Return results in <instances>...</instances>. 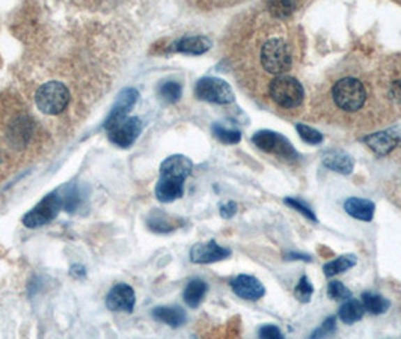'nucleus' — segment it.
Segmentation results:
<instances>
[{
  "instance_id": "1",
  "label": "nucleus",
  "mask_w": 401,
  "mask_h": 339,
  "mask_svg": "<svg viewBox=\"0 0 401 339\" xmlns=\"http://www.w3.org/2000/svg\"><path fill=\"white\" fill-rule=\"evenodd\" d=\"M326 98L342 118L359 121L365 119V115L372 109V103H377L379 96L376 84H372L365 74L346 71L331 82Z\"/></svg>"
},
{
  "instance_id": "2",
  "label": "nucleus",
  "mask_w": 401,
  "mask_h": 339,
  "mask_svg": "<svg viewBox=\"0 0 401 339\" xmlns=\"http://www.w3.org/2000/svg\"><path fill=\"white\" fill-rule=\"evenodd\" d=\"M257 61L270 79L288 74L296 62L294 44L285 33H270L258 43Z\"/></svg>"
},
{
  "instance_id": "3",
  "label": "nucleus",
  "mask_w": 401,
  "mask_h": 339,
  "mask_svg": "<svg viewBox=\"0 0 401 339\" xmlns=\"http://www.w3.org/2000/svg\"><path fill=\"white\" fill-rule=\"evenodd\" d=\"M267 96L273 106L284 112L299 110L305 103L302 83L290 74L276 75L267 83Z\"/></svg>"
},
{
  "instance_id": "4",
  "label": "nucleus",
  "mask_w": 401,
  "mask_h": 339,
  "mask_svg": "<svg viewBox=\"0 0 401 339\" xmlns=\"http://www.w3.org/2000/svg\"><path fill=\"white\" fill-rule=\"evenodd\" d=\"M381 105L389 110L401 112V59L386 61L376 82Z\"/></svg>"
},
{
  "instance_id": "5",
  "label": "nucleus",
  "mask_w": 401,
  "mask_h": 339,
  "mask_svg": "<svg viewBox=\"0 0 401 339\" xmlns=\"http://www.w3.org/2000/svg\"><path fill=\"white\" fill-rule=\"evenodd\" d=\"M35 103L43 113L47 115H59L67 109L70 103V91L59 82L44 83L35 93Z\"/></svg>"
},
{
  "instance_id": "6",
  "label": "nucleus",
  "mask_w": 401,
  "mask_h": 339,
  "mask_svg": "<svg viewBox=\"0 0 401 339\" xmlns=\"http://www.w3.org/2000/svg\"><path fill=\"white\" fill-rule=\"evenodd\" d=\"M252 142H254L257 148H259L261 151L282 158L284 162L294 163L296 160L299 158V154H297V151L293 148V145L288 142V139L275 133V131L270 130L257 131L254 137H252Z\"/></svg>"
},
{
  "instance_id": "7",
  "label": "nucleus",
  "mask_w": 401,
  "mask_h": 339,
  "mask_svg": "<svg viewBox=\"0 0 401 339\" xmlns=\"http://www.w3.org/2000/svg\"><path fill=\"white\" fill-rule=\"evenodd\" d=\"M62 209L63 202L61 192H53L49 196L43 197V201L24 216L23 225L26 228H38V226L47 225L59 214Z\"/></svg>"
},
{
  "instance_id": "8",
  "label": "nucleus",
  "mask_w": 401,
  "mask_h": 339,
  "mask_svg": "<svg viewBox=\"0 0 401 339\" xmlns=\"http://www.w3.org/2000/svg\"><path fill=\"white\" fill-rule=\"evenodd\" d=\"M195 96L202 101L214 103V105H229L234 101V92L229 84L218 77H204L197 83Z\"/></svg>"
},
{
  "instance_id": "9",
  "label": "nucleus",
  "mask_w": 401,
  "mask_h": 339,
  "mask_svg": "<svg viewBox=\"0 0 401 339\" xmlns=\"http://www.w3.org/2000/svg\"><path fill=\"white\" fill-rule=\"evenodd\" d=\"M109 140L119 148L132 146L142 131V121L139 118L126 116L106 127Z\"/></svg>"
},
{
  "instance_id": "10",
  "label": "nucleus",
  "mask_w": 401,
  "mask_h": 339,
  "mask_svg": "<svg viewBox=\"0 0 401 339\" xmlns=\"http://www.w3.org/2000/svg\"><path fill=\"white\" fill-rule=\"evenodd\" d=\"M136 303L135 289L127 284H118L109 291L106 297V306L112 312L132 314Z\"/></svg>"
},
{
  "instance_id": "11",
  "label": "nucleus",
  "mask_w": 401,
  "mask_h": 339,
  "mask_svg": "<svg viewBox=\"0 0 401 339\" xmlns=\"http://www.w3.org/2000/svg\"><path fill=\"white\" fill-rule=\"evenodd\" d=\"M231 257V250L222 248L219 244L210 240L207 243H197L190 250V261L195 264H213Z\"/></svg>"
},
{
  "instance_id": "12",
  "label": "nucleus",
  "mask_w": 401,
  "mask_h": 339,
  "mask_svg": "<svg viewBox=\"0 0 401 339\" xmlns=\"http://www.w3.org/2000/svg\"><path fill=\"white\" fill-rule=\"evenodd\" d=\"M231 288L240 299L257 301L263 299L266 294V288L261 284L259 279L250 275H239L231 280Z\"/></svg>"
},
{
  "instance_id": "13",
  "label": "nucleus",
  "mask_w": 401,
  "mask_h": 339,
  "mask_svg": "<svg viewBox=\"0 0 401 339\" xmlns=\"http://www.w3.org/2000/svg\"><path fill=\"white\" fill-rule=\"evenodd\" d=\"M184 181L181 178L160 175V180L156 184V196L160 202H174L184 193Z\"/></svg>"
},
{
  "instance_id": "14",
  "label": "nucleus",
  "mask_w": 401,
  "mask_h": 339,
  "mask_svg": "<svg viewBox=\"0 0 401 339\" xmlns=\"http://www.w3.org/2000/svg\"><path fill=\"white\" fill-rule=\"evenodd\" d=\"M137 97H139V93L133 88H128V89H124L123 92H121L116 103L114 105V107H112V110H110V115H109V118L106 121L105 127H107L110 124H114V122L128 116V112H130V109L135 106Z\"/></svg>"
},
{
  "instance_id": "15",
  "label": "nucleus",
  "mask_w": 401,
  "mask_h": 339,
  "mask_svg": "<svg viewBox=\"0 0 401 339\" xmlns=\"http://www.w3.org/2000/svg\"><path fill=\"white\" fill-rule=\"evenodd\" d=\"M344 210L353 219H358L361 222H371L376 213V204L370 199H363V197H349L344 202Z\"/></svg>"
},
{
  "instance_id": "16",
  "label": "nucleus",
  "mask_w": 401,
  "mask_h": 339,
  "mask_svg": "<svg viewBox=\"0 0 401 339\" xmlns=\"http://www.w3.org/2000/svg\"><path fill=\"white\" fill-rule=\"evenodd\" d=\"M192 169H193V165L188 157L171 156L160 165V175L186 180V178L192 174Z\"/></svg>"
},
{
  "instance_id": "17",
  "label": "nucleus",
  "mask_w": 401,
  "mask_h": 339,
  "mask_svg": "<svg viewBox=\"0 0 401 339\" xmlns=\"http://www.w3.org/2000/svg\"><path fill=\"white\" fill-rule=\"evenodd\" d=\"M211 40L207 36L197 35V36H183L181 40L172 44V50L186 54H202L211 49Z\"/></svg>"
},
{
  "instance_id": "18",
  "label": "nucleus",
  "mask_w": 401,
  "mask_h": 339,
  "mask_svg": "<svg viewBox=\"0 0 401 339\" xmlns=\"http://www.w3.org/2000/svg\"><path fill=\"white\" fill-rule=\"evenodd\" d=\"M323 165L328 169H331V171L342 174V175L351 174L353 167H354L353 158L347 153L338 151V149H333V151H329V153H326L323 156Z\"/></svg>"
},
{
  "instance_id": "19",
  "label": "nucleus",
  "mask_w": 401,
  "mask_h": 339,
  "mask_svg": "<svg viewBox=\"0 0 401 339\" xmlns=\"http://www.w3.org/2000/svg\"><path fill=\"white\" fill-rule=\"evenodd\" d=\"M365 144L374 151L377 156H386L393 151L397 144L398 137L391 133V131H380V133H372L370 136H365Z\"/></svg>"
},
{
  "instance_id": "20",
  "label": "nucleus",
  "mask_w": 401,
  "mask_h": 339,
  "mask_svg": "<svg viewBox=\"0 0 401 339\" xmlns=\"http://www.w3.org/2000/svg\"><path fill=\"white\" fill-rule=\"evenodd\" d=\"M153 317L163 324L171 327H180L186 323V312L179 306H158L153 310Z\"/></svg>"
},
{
  "instance_id": "21",
  "label": "nucleus",
  "mask_w": 401,
  "mask_h": 339,
  "mask_svg": "<svg viewBox=\"0 0 401 339\" xmlns=\"http://www.w3.org/2000/svg\"><path fill=\"white\" fill-rule=\"evenodd\" d=\"M363 314H365V308H363L362 301L351 297L347 299V301L344 300V303L338 310V317L344 324H353L361 322Z\"/></svg>"
},
{
  "instance_id": "22",
  "label": "nucleus",
  "mask_w": 401,
  "mask_h": 339,
  "mask_svg": "<svg viewBox=\"0 0 401 339\" xmlns=\"http://www.w3.org/2000/svg\"><path fill=\"white\" fill-rule=\"evenodd\" d=\"M207 291H209L207 282L202 279H192L184 289V294H183L184 301L190 308H198L201 305V301L204 300L205 294H207Z\"/></svg>"
},
{
  "instance_id": "23",
  "label": "nucleus",
  "mask_w": 401,
  "mask_h": 339,
  "mask_svg": "<svg viewBox=\"0 0 401 339\" xmlns=\"http://www.w3.org/2000/svg\"><path fill=\"white\" fill-rule=\"evenodd\" d=\"M358 258L353 255V253H346V255H341L337 259H333L331 262H326L323 266L324 275L328 278H333L337 275H341V273L347 271L356 266Z\"/></svg>"
},
{
  "instance_id": "24",
  "label": "nucleus",
  "mask_w": 401,
  "mask_h": 339,
  "mask_svg": "<svg viewBox=\"0 0 401 339\" xmlns=\"http://www.w3.org/2000/svg\"><path fill=\"white\" fill-rule=\"evenodd\" d=\"M362 305L365 308V312L371 315H381L391 308L389 300H386L384 296L374 294V293H363L362 294Z\"/></svg>"
},
{
  "instance_id": "25",
  "label": "nucleus",
  "mask_w": 401,
  "mask_h": 339,
  "mask_svg": "<svg viewBox=\"0 0 401 339\" xmlns=\"http://www.w3.org/2000/svg\"><path fill=\"white\" fill-rule=\"evenodd\" d=\"M31 133L32 124L26 118H17L11 128H9V137H11L14 145H24L29 140Z\"/></svg>"
},
{
  "instance_id": "26",
  "label": "nucleus",
  "mask_w": 401,
  "mask_h": 339,
  "mask_svg": "<svg viewBox=\"0 0 401 339\" xmlns=\"http://www.w3.org/2000/svg\"><path fill=\"white\" fill-rule=\"evenodd\" d=\"M296 5L297 0H270L268 13L276 18H285L293 14Z\"/></svg>"
},
{
  "instance_id": "27",
  "label": "nucleus",
  "mask_w": 401,
  "mask_h": 339,
  "mask_svg": "<svg viewBox=\"0 0 401 339\" xmlns=\"http://www.w3.org/2000/svg\"><path fill=\"white\" fill-rule=\"evenodd\" d=\"M148 226H150V228L156 232H171L176 228V225L174 223V220L169 218V216L158 213V211H156V214L148 219Z\"/></svg>"
},
{
  "instance_id": "28",
  "label": "nucleus",
  "mask_w": 401,
  "mask_h": 339,
  "mask_svg": "<svg viewBox=\"0 0 401 339\" xmlns=\"http://www.w3.org/2000/svg\"><path fill=\"white\" fill-rule=\"evenodd\" d=\"M213 135L216 136L220 142L223 144H228V145H234L239 144L241 140V133L239 130H231V128H225L220 124H214L213 126Z\"/></svg>"
},
{
  "instance_id": "29",
  "label": "nucleus",
  "mask_w": 401,
  "mask_h": 339,
  "mask_svg": "<svg viewBox=\"0 0 401 339\" xmlns=\"http://www.w3.org/2000/svg\"><path fill=\"white\" fill-rule=\"evenodd\" d=\"M181 84L176 82H166L163 83L160 89H158V93L166 103H175L179 101L181 97Z\"/></svg>"
},
{
  "instance_id": "30",
  "label": "nucleus",
  "mask_w": 401,
  "mask_h": 339,
  "mask_svg": "<svg viewBox=\"0 0 401 339\" xmlns=\"http://www.w3.org/2000/svg\"><path fill=\"white\" fill-rule=\"evenodd\" d=\"M314 293V287L308 279V276H302L301 280L297 282V285L294 288V297L301 301V303H308L311 300Z\"/></svg>"
},
{
  "instance_id": "31",
  "label": "nucleus",
  "mask_w": 401,
  "mask_h": 339,
  "mask_svg": "<svg viewBox=\"0 0 401 339\" xmlns=\"http://www.w3.org/2000/svg\"><path fill=\"white\" fill-rule=\"evenodd\" d=\"M296 130L299 136L302 137V140H305L306 144L310 145H319L323 142V135L320 131L314 130L310 126H305V124H296Z\"/></svg>"
},
{
  "instance_id": "32",
  "label": "nucleus",
  "mask_w": 401,
  "mask_h": 339,
  "mask_svg": "<svg viewBox=\"0 0 401 339\" xmlns=\"http://www.w3.org/2000/svg\"><path fill=\"white\" fill-rule=\"evenodd\" d=\"M328 296L335 301H344L351 297V291L346 285L341 284L340 280H332L328 285Z\"/></svg>"
},
{
  "instance_id": "33",
  "label": "nucleus",
  "mask_w": 401,
  "mask_h": 339,
  "mask_svg": "<svg viewBox=\"0 0 401 339\" xmlns=\"http://www.w3.org/2000/svg\"><path fill=\"white\" fill-rule=\"evenodd\" d=\"M284 201H285V204H287L288 206H292V209L297 210L302 216H305V218H308V219L312 220V222H317V218H315L314 211H312L306 204H303V202H301V201H297V199H293V197H285Z\"/></svg>"
},
{
  "instance_id": "34",
  "label": "nucleus",
  "mask_w": 401,
  "mask_h": 339,
  "mask_svg": "<svg viewBox=\"0 0 401 339\" xmlns=\"http://www.w3.org/2000/svg\"><path fill=\"white\" fill-rule=\"evenodd\" d=\"M335 329H337V323H335V318L331 317V318L326 319V322L319 329H317V331L312 333V338L328 336V335L335 332Z\"/></svg>"
},
{
  "instance_id": "35",
  "label": "nucleus",
  "mask_w": 401,
  "mask_h": 339,
  "mask_svg": "<svg viewBox=\"0 0 401 339\" xmlns=\"http://www.w3.org/2000/svg\"><path fill=\"white\" fill-rule=\"evenodd\" d=\"M258 336L259 338H270V339H281L284 335L281 332V329L273 326V324H267V326H263L258 331Z\"/></svg>"
},
{
  "instance_id": "36",
  "label": "nucleus",
  "mask_w": 401,
  "mask_h": 339,
  "mask_svg": "<svg viewBox=\"0 0 401 339\" xmlns=\"http://www.w3.org/2000/svg\"><path fill=\"white\" fill-rule=\"evenodd\" d=\"M237 210H239V206L236 202H225V204H220L219 206V213L223 219H231V218H234V216L237 214Z\"/></svg>"
},
{
  "instance_id": "37",
  "label": "nucleus",
  "mask_w": 401,
  "mask_h": 339,
  "mask_svg": "<svg viewBox=\"0 0 401 339\" xmlns=\"http://www.w3.org/2000/svg\"><path fill=\"white\" fill-rule=\"evenodd\" d=\"M285 259H301V261H308V262H311L312 258L310 255H306V253H299V252H292V253H288V255L285 257Z\"/></svg>"
},
{
  "instance_id": "38",
  "label": "nucleus",
  "mask_w": 401,
  "mask_h": 339,
  "mask_svg": "<svg viewBox=\"0 0 401 339\" xmlns=\"http://www.w3.org/2000/svg\"><path fill=\"white\" fill-rule=\"evenodd\" d=\"M70 271H71V275H74L76 278L85 276V269H83V266H79V264H76V266H73Z\"/></svg>"
}]
</instances>
